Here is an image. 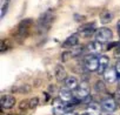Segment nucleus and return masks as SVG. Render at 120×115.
I'll return each instance as SVG.
<instances>
[{"instance_id":"13","label":"nucleus","mask_w":120,"mask_h":115,"mask_svg":"<svg viewBox=\"0 0 120 115\" xmlns=\"http://www.w3.org/2000/svg\"><path fill=\"white\" fill-rule=\"evenodd\" d=\"M65 83V87L71 89V90H77V88L79 87L80 82H79V79L77 76H73V75H70L66 78V80L64 81Z\"/></svg>"},{"instance_id":"6","label":"nucleus","mask_w":120,"mask_h":115,"mask_svg":"<svg viewBox=\"0 0 120 115\" xmlns=\"http://www.w3.org/2000/svg\"><path fill=\"white\" fill-rule=\"evenodd\" d=\"M109 68V58L106 54H101L99 56V68H98V74L104 75V73Z\"/></svg>"},{"instance_id":"23","label":"nucleus","mask_w":120,"mask_h":115,"mask_svg":"<svg viewBox=\"0 0 120 115\" xmlns=\"http://www.w3.org/2000/svg\"><path fill=\"white\" fill-rule=\"evenodd\" d=\"M114 68H115V72H116V75H118V81L120 82V60L116 62Z\"/></svg>"},{"instance_id":"20","label":"nucleus","mask_w":120,"mask_h":115,"mask_svg":"<svg viewBox=\"0 0 120 115\" xmlns=\"http://www.w3.org/2000/svg\"><path fill=\"white\" fill-rule=\"evenodd\" d=\"M95 89H97V92H99V93L105 92V81L99 80V81L95 83Z\"/></svg>"},{"instance_id":"15","label":"nucleus","mask_w":120,"mask_h":115,"mask_svg":"<svg viewBox=\"0 0 120 115\" xmlns=\"http://www.w3.org/2000/svg\"><path fill=\"white\" fill-rule=\"evenodd\" d=\"M102 111V106L98 102H91L87 106V114L88 115H100Z\"/></svg>"},{"instance_id":"9","label":"nucleus","mask_w":120,"mask_h":115,"mask_svg":"<svg viewBox=\"0 0 120 115\" xmlns=\"http://www.w3.org/2000/svg\"><path fill=\"white\" fill-rule=\"evenodd\" d=\"M0 104H1V107L4 109H11L15 104V97L13 95H10V94L3 95L1 99H0Z\"/></svg>"},{"instance_id":"12","label":"nucleus","mask_w":120,"mask_h":115,"mask_svg":"<svg viewBox=\"0 0 120 115\" xmlns=\"http://www.w3.org/2000/svg\"><path fill=\"white\" fill-rule=\"evenodd\" d=\"M104 81L107 83H114L118 81V75L115 72V68L109 67L105 73H104Z\"/></svg>"},{"instance_id":"14","label":"nucleus","mask_w":120,"mask_h":115,"mask_svg":"<svg viewBox=\"0 0 120 115\" xmlns=\"http://www.w3.org/2000/svg\"><path fill=\"white\" fill-rule=\"evenodd\" d=\"M82 35H85V36H92V35H95V25L93 24V22H90V24H86V25H84L81 28H80V31H79Z\"/></svg>"},{"instance_id":"21","label":"nucleus","mask_w":120,"mask_h":115,"mask_svg":"<svg viewBox=\"0 0 120 115\" xmlns=\"http://www.w3.org/2000/svg\"><path fill=\"white\" fill-rule=\"evenodd\" d=\"M39 104V97H32L30 100V108L31 109H34L35 107H38Z\"/></svg>"},{"instance_id":"22","label":"nucleus","mask_w":120,"mask_h":115,"mask_svg":"<svg viewBox=\"0 0 120 115\" xmlns=\"http://www.w3.org/2000/svg\"><path fill=\"white\" fill-rule=\"evenodd\" d=\"M114 99L116 100V102H118V106H120V85H119V86L116 87V89H115Z\"/></svg>"},{"instance_id":"3","label":"nucleus","mask_w":120,"mask_h":115,"mask_svg":"<svg viewBox=\"0 0 120 115\" xmlns=\"http://www.w3.org/2000/svg\"><path fill=\"white\" fill-rule=\"evenodd\" d=\"M90 93H91V87L87 82L82 81L80 82L79 87L77 88L75 90V97L79 99V100H85L86 97L90 96Z\"/></svg>"},{"instance_id":"4","label":"nucleus","mask_w":120,"mask_h":115,"mask_svg":"<svg viewBox=\"0 0 120 115\" xmlns=\"http://www.w3.org/2000/svg\"><path fill=\"white\" fill-rule=\"evenodd\" d=\"M101 106H102V109L107 113H114L116 109H118V102L115 99H113L112 96H107L105 97L102 101H101Z\"/></svg>"},{"instance_id":"7","label":"nucleus","mask_w":120,"mask_h":115,"mask_svg":"<svg viewBox=\"0 0 120 115\" xmlns=\"http://www.w3.org/2000/svg\"><path fill=\"white\" fill-rule=\"evenodd\" d=\"M59 100H61L63 102H65L66 104L71 103L73 100H74V96H73V93L71 89L66 88V87H63L61 89L59 90Z\"/></svg>"},{"instance_id":"1","label":"nucleus","mask_w":120,"mask_h":115,"mask_svg":"<svg viewBox=\"0 0 120 115\" xmlns=\"http://www.w3.org/2000/svg\"><path fill=\"white\" fill-rule=\"evenodd\" d=\"M112 38H113V32L107 27H101V28L97 29L95 35H94V40H97L101 43L109 42L112 40Z\"/></svg>"},{"instance_id":"24","label":"nucleus","mask_w":120,"mask_h":115,"mask_svg":"<svg viewBox=\"0 0 120 115\" xmlns=\"http://www.w3.org/2000/svg\"><path fill=\"white\" fill-rule=\"evenodd\" d=\"M116 32H118V35L120 38V20L116 22Z\"/></svg>"},{"instance_id":"19","label":"nucleus","mask_w":120,"mask_h":115,"mask_svg":"<svg viewBox=\"0 0 120 115\" xmlns=\"http://www.w3.org/2000/svg\"><path fill=\"white\" fill-rule=\"evenodd\" d=\"M82 52H84V48L78 45V46H75L74 48H72V49L70 50V54H71L72 56H79V55L82 54Z\"/></svg>"},{"instance_id":"18","label":"nucleus","mask_w":120,"mask_h":115,"mask_svg":"<svg viewBox=\"0 0 120 115\" xmlns=\"http://www.w3.org/2000/svg\"><path fill=\"white\" fill-rule=\"evenodd\" d=\"M11 0H1V5H0V18H5L8 8H10Z\"/></svg>"},{"instance_id":"5","label":"nucleus","mask_w":120,"mask_h":115,"mask_svg":"<svg viewBox=\"0 0 120 115\" xmlns=\"http://www.w3.org/2000/svg\"><path fill=\"white\" fill-rule=\"evenodd\" d=\"M102 45H104V43H101V42H99V41H97V40H93V41H91V42L87 45L86 49H87L88 54L99 55V54H101V52H102V48H104Z\"/></svg>"},{"instance_id":"8","label":"nucleus","mask_w":120,"mask_h":115,"mask_svg":"<svg viewBox=\"0 0 120 115\" xmlns=\"http://www.w3.org/2000/svg\"><path fill=\"white\" fill-rule=\"evenodd\" d=\"M53 18H54V15H53L52 11L45 12V13L40 17V19H39V26H40L41 28H44V29L48 28V26H49V25L52 24V21H53Z\"/></svg>"},{"instance_id":"16","label":"nucleus","mask_w":120,"mask_h":115,"mask_svg":"<svg viewBox=\"0 0 120 115\" xmlns=\"http://www.w3.org/2000/svg\"><path fill=\"white\" fill-rule=\"evenodd\" d=\"M55 78L58 81H65L66 78H67V73H66V69L63 65H58L56 68H55Z\"/></svg>"},{"instance_id":"11","label":"nucleus","mask_w":120,"mask_h":115,"mask_svg":"<svg viewBox=\"0 0 120 115\" xmlns=\"http://www.w3.org/2000/svg\"><path fill=\"white\" fill-rule=\"evenodd\" d=\"M53 114L54 115H64L67 110V104L65 102H63L61 100H56L53 103Z\"/></svg>"},{"instance_id":"10","label":"nucleus","mask_w":120,"mask_h":115,"mask_svg":"<svg viewBox=\"0 0 120 115\" xmlns=\"http://www.w3.org/2000/svg\"><path fill=\"white\" fill-rule=\"evenodd\" d=\"M78 43H79V34H78V33H73V34H71V35L64 41L63 47L66 48V49H72V48H74L75 46H78Z\"/></svg>"},{"instance_id":"2","label":"nucleus","mask_w":120,"mask_h":115,"mask_svg":"<svg viewBox=\"0 0 120 115\" xmlns=\"http://www.w3.org/2000/svg\"><path fill=\"white\" fill-rule=\"evenodd\" d=\"M85 68L88 72H98L99 68V56L98 55H87L85 58V62H84Z\"/></svg>"},{"instance_id":"17","label":"nucleus","mask_w":120,"mask_h":115,"mask_svg":"<svg viewBox=\"0 0 120 115\" xmlns=\"http://www.w3.org/2000/svg\"><path fill=\"white\" fill-rule=\"evenodd\" d=\"M113 20V13L109 12V11H104L101 14H100V22L102 25H107L109 24L111 21Z\"/></svg>"}]
</instances>
